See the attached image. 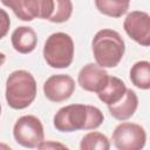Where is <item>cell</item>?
<instances>
[{
	"mask_svg": "<svg viewBox=\"0 0 150 150\" xmlns=\"http://www.w3.org/2000/svg\"><path fill=\"white\" fill-rule=\"evenodd\" d=\"M104 117L102 111L93 105L69 104L61 108L54 116V127L62 132L91 130L98 128Z\"/></svg>",
	"mask_w": 150,
	"mask_h": 150,
	"instance_id": "obj_1",
	"label": "cell"
},
{
	"mask_svg": "<svg viewBox=\"0 0 150 150\" xmlns=\"http://www.w3.org/2000/svg\"><path fill=\"white\" fill-rule=\"evenodd\" d=\"M91 47L96 63L102 68L116 67L121 62L125 50L122 36L112 29L98 30L93 39Z\"/></svg>",
	"mask_w": 150,
	"mask_h": 150,
	"instance_id": "obj_2",
	"label": "cell"
},
{
	"mask_svg": "<svg viewBox=\"0 0 150 150\" xmlns=\"http://www.w3.org/2000/svg\"><path fill=\"white\" fill-rule=\"evenodd\" d=\"M36 96V82L26 70L13 71L6 81V101L13 109H25Z\"/></svg>",
	"mask_w": 150,
	"mask_h": 150,
	"instance_id": "obj_3",
	"label": "cell"
},
{
	"mask_svg": "<svg viewBox=\"0 0 150 150\" xmlns=\"http://www.w3.org/2000/svg\"><path fill=\"white\" fill-rule=\"evenodd\" d=\"M43 57L52 68H67L74 57L73 39L62 32L54 33L47 38L43 47Z\"/></svg>",
	"mask_w": 150,
	"mask_h": 150,
	"instance_id": "obj_4",
	"label": "cell"
},
{
	"mask_svg": "<svg viewBox=\"0 0 150 150\" xmlns=\"http://www.w3.org/2000/svg\"><path fill=\"white\" fill-rule=\"evenodd\" d=\"M13 135L20 145L29 149L39 148L45 138L42 123L33 115L20 117L13 128Z\"/></svg>",
	"mask_w": 150,
	"mask_h": 150,
	"instance_id": "obj_5",
	"label": "cell"
},
{
	"mask_svg": "<svg viewBox=\"0 0 150 150\" xmlns=\"http://www.w3.org/2000/svg\"><path fill=\"white\" fill-rule=\"evenodd\" d=\"M145 130L136 123L123 122L112 132V143L118 150H139L145 145Z\"/></svg>",
	"mask_w": 150,
	"mask_h": 150,
	"instance_id": "obj_6",
	"label": "cell"
},
{
	"mask_svg": "<svg viewBox=\"0 0 150 150\" xmlns=\"http://www.w3.org/2000/svg\"><path fill=\"white\" fill-rule=\"evenodd\" d=\"M125 33L137 43L148 47L150 45V16L146 12L134 11L123 22Z\"/></svg>",
	"mask_w": 150,
	"mask_h": 150,
	"instance_id": "obj_7",
	"label": "cell"
},
{
	"mask_svg": "<svg viewBox=\"0 0 150 150\" xmlns=\"http://www.w3.org/2000/svg\"><path fill=\"white\" fill-rule=\"evenodd\" d=\"M75 90V82L69 75L57 74L47 79L43 84L45 96L52 102H63L68 100Z\"/></svg>",
	"mask_w": 150,
	"mask_h": 150,
	"instance_id": "obj_8",
	"label": "cell"
},
{
	"mask_svg": "<svg viewBox=\"0 0 150 150\" xmlns=\"http://www.w3.org/2000/svg\"><path fill=\"white\" fill-rule=\"evenodd\" d=\"M109 80V74L104 68L95 63L86 64L79 73L77 82L80 87L87 91L98 93L104 88Z\"/></svg>",
	"mask_w": 150,
	"mask_h": 150,
	"instance_id": "obj_9",
	"label": "cell"
},
{
	"mask_svg": "<svg viewBox=\"0 0 150 150\" xmlns=\"http://www.w3.org/2000/svg\"><path fill=\"white\" fill-rule=\"evenodd\" d=\"M137 105H138V97L136 93L131 89H127L123 97L116 103L108 105V109L114 118L118 121H124L130 118L135 114Z\"/></svg>",
	"mask_w": 150,
	"mask_h": 150,
	"instance_id": "obj_10",
	"label": "cell"
},
{
	"mask_svg": "<svg viewBox=\"0 0 150 150\" xmlns=\"http://www.w3.org/2000/svg\"><path fill=\"white\" fill-rule=\"evenodd\" d=\"M38 43V36L33 28L27 26L18 27L12 33V46L13 48L21 53L28 54L33 52Z\"/></svg>",
	"mask_w": 150,
	"mask_h": 150,
	"instance_id": "obj_11",
	"label": "cell"
},
{
	"mask_svg": "<svg viewBox=\"0 0 150 150\" xmlns=\"http://www.w3.org/2000/svg\"><path fill=\"white\" fill-rule=\"evenodd\" d=\"M125 90H127V87L122 80H120L116 76H109L107 84L102 90L97 93V96L103 103H105L107 105H110L120 101L123 97Z\"/></svg>",
	"mask_w": 150,
	"mask_h": 150,
	"instance_id": "obj_12",
	"label": "cell"
},
{
	"mask_svg": "<svg viewBox=\"0 0 150 150\" xmlns=\"http://www.w3.org/2000/svg\"><path fill=\"white\" fill-rule=\"evenodd\" d=\"M23 7L29 21L35 18L49 19L54 11V0H23Z\"/></svg>",
	"mask_w": 150,
	"mask_h": 150,
	"instance_id": "obj_13",
	"label": "cell"
},
{
	"mask_svg": "<svg viewBox=\"0 0 150 150\" xmlns=\"http://www.w3.org/2000/svg\"><path fill=\"white\" fill-rule=\"evenodd\" d=\"M130 0H95V6L100 13L111 16L121 18L129 9Z\"/></svg>",
	"mask_w": 150,
	"mask_h": 150,
	"instance_id": "obj_14",
	"label": "cell"
},
{
	"mask_svg": "<svg viewBox=\"0 0 150 150\" xmlns=\"http://www.w3.org/2000/svg\"><path fill=\"white\" fill-rule=\"evenodd\" d=\"M130 81L139 89L150 88V63L148 61H138L130 69Z\"/></svg>",
	"mask_w": 150,
	"mask_h": 150,
	"instance_id": "obj_15",
	"label": "cell"
},
{
	"mask_svg": "<svg viewBox=\"0 0 150 150\" xmlns=\"http://www.w3.org/2000/svg\"><path fill=\"white\" fill-rule=\"evenodd\" d=\"M80 148L81 150H109L110 143L105 135L97 131H93L84 135L81 141Z\"/></svg>",
	"mask_w": 150,
	"mask_h": 150,
	"instance_id": "obj_16",
	"label": "cell"
},
{
	"mask_svg": "<svg viewBox=\"0 0 150 150\" xmlns=\"http://www.w3.org/2000/svg\"><path fill=\"white\" fill-rule=\"evenodd\" d=\"M73 13L71 0H54V11L49 16V21L61 23L69 20Z\"/></svg>",
	"mask_w": 150,
	"mask_h": 150,
	"instance_id": "obj_17",
	"label": "cell"
},
{
	"mask_svg": "<svg viewBox=\"0 0 150 150\" xmlns=\"http://www.w3.org/2000/svg\"><path fill=\"white\" fill-rule=\"evenodd\" d=\"M1 2L11 8L14 14L20 19V20H23V21H29L27 14H26V11H25V7H23V0H1Z\"/></svg>",
	"mask_w": 150,
	"mask_h": 150,
	"instance_id": "obj_18",
	"label": "cell"
},
{
	"mask_svg": "<svg viewBox=\"0 0 150 150\" xmlns=\"http://www.w3.org/2000/svg\"><path fill=\"white\" fill-rule=\"evenodd\" d=\"M11 26V20L6 11L0 8V39H2L9 30Z\"/></svg>",
	"mask_w": 150,
	"mask_h": 150,
	"instance_id": "obj_19",
	"label": "cell"
},
{
	"mask_svg": "<svg viewBox=\"0 0 150 150\" xmlns=\"http://www.w3.org/2000/svg\"><path fill=\"white\" fill-rule=\"evenodd\" d=\"M49 148H66L64 145H62V144H59V143H41L40 145H39V149H49Z\"/></svg>",
	"mask_w": 150,
	"mask_h": 150,
	"instance_id": "obj_20",
	"label": "cell"
},
{
	"mask_svg": "<svg viewBox=\"0 0 150 150\" xmlns=\"http://www.w3.org/2000/svg\"><path fill=\"white\" fill-rule=\"evenodd\" d=\"M5 61H6V55H5L4 53H1V52H0V67L5 63Z\"/></svg>",
	"mask_w": 150,
	"mask_h": 150,
	"instance_id": "obj_21",
	"label": "cell"
},
{
	"mask_svg": "<svg viewBox=\"0 0 150 150\" xmlns=\"http://www.w3.org/2000/svg\"><path fill=\"white\" fill-rule=\"evenodd\" d=\"M0 114H1V105H0Z\"/></svg>",
	"mask_w": 150,
	"mask_h": 150,
	"instance_id": "obj_22",
	"label": "cell"
}]
</instances>
